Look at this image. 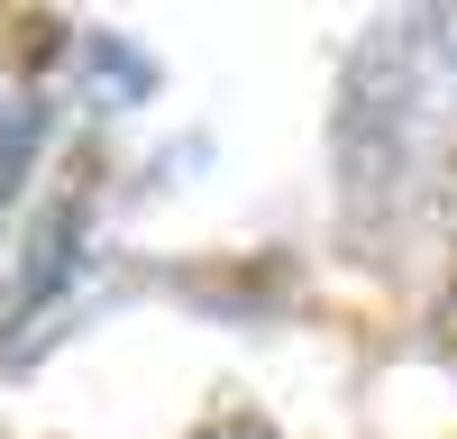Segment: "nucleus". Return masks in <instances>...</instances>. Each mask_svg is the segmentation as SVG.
I'll return each instance as SVG.
<instances>
[{
  "label": "nucleus",
  "instance_id": "nucleus-1",
  "mask_svg": "<svg viewBox=\"0 0 457 439\" xmlns=\"http://www.w3.org/2000/svg\"><path fill=\"white\" fill-rule=\"evenodd\" d=\"M28 110H0V193H10V183H19V165H28Z\"/></svg>",
  "mask_w": 457,
  "mask_h": 439
}]
</instances>
